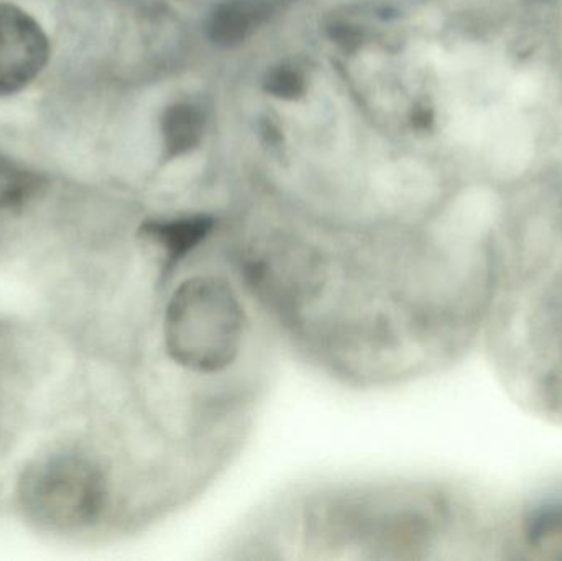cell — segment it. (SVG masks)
<instances>
[{
  "mask_svg": "<svg viewBox=\"0 0 562 561\" xmlns=\"http://www.w3.org/2000/svg\"><path fill=\"white\" fill-rule=\"evenodd\" d=\"M270 15L269 0H226L211 13L207 30L217 45L233 46L249 38Z\"/></svg>",
  "mask_w": 562,
  "mask_h": 561,
  "instance_id": "cell-4",
  "label": "cell"
},
{
  "mask_svg": "<svg viewBox=\"0 0 562 561\" xmlns=\"http://www.w3.org/2000/svg\"><path fill=\"white\" fill-rule=\"evenodd\" d=\"M204 117L196 105L175 104L161 119V142L167 158H178L198 147L203 138Z\"/></svg>",
  "mask_w": 562,
  "mask_h": 561,
  "instance_id": "cell-5",
  "label": "cell"
},
{
  "mask_svg": "<svg viewBox=\"0 0 562 561\" xmlns=\"http://www.w3.org/2000/svg\"><path fill=\"white\" fill-rule=\"evenodd\" d=\"M19 503L33 523L52 530H79L101 519L111 483L101 464L85 455H43L26 464Z\"/></svg>",
  "mask_w": 562,
  "mask_h": 561,
  "instance_id": "cell-2",
  "label": "cell"
},
{
  "mask_svg": "<svg viewBox=\"0 0 562 561\" xmlns=\"http://www.w3.org/2000/svg\"><path fill=\"white\" fill-rule=\"evenodd\" d=\"M49 58V43L35 19L0 3V98L32 85Z\"/></svg>",
  "mask_w": 562,
  "mask_h": 561,
  "instance_id": "cell-3",
  "label": "cell"
},
{
  "mask_svg": "<svg viewBox=\"0 0 562 561\" xmlns=\"http://www.w3.org/2000/svg\"><path fill=\"white\" fill-rule=\"evenodd\" d=\"M266 89L277 98L296 99L304 92V78L293 66H279L267 75Z\"/></svg>",
  "mask_w": 562,
  "mask_h": 561,
  "instance_id": "cell-6",
  "label": "cell"
},
{
  "mask_svg": "<svg viewBox=\"0 0 562 561\" xmlns=\"http://www.w3.org/2000/svg\"><path fill=\"white\" fill-rule=\"evenodd\" d=\"M479 547L464 494L402 474L300 481L260 504L223 543V559L415 561Z\"/></svg>",
  "mask_w": 562,
  "mask_h": 561,
  "instance_id": "cell-1",
  "label": "cell"
}]
</instances>
